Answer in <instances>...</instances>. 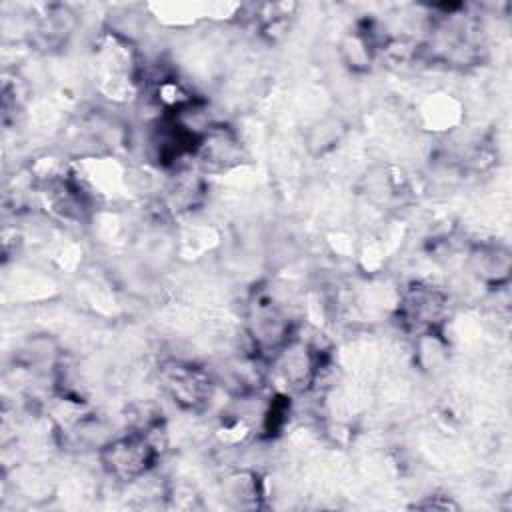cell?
<instances>
[{
	"mask_svg": "<svg viewBox=\"0 0 512 512\" xmlns=\"http://www.w3.org/2000/svg\"><path fill=\"white\" fill-rule=\"evenodd\" d=\"M158 446L154 444L152 436L146 434H134L124 436L120 440L110 442L102 450V460L106 470L120 478V480H134L142 476L148 466L154 462L158 454Z\"/></svg>",
	"mask_w": 512,
	"mask_h": 512,
	"instance_id": "1",
	"label": "cell"
},
{
	"mask_svg": "<svg viewBox=\"0 0 512 512\" xmlns=\"http://www.w3.org/2000/svg\"><path fill=\"white\" fill-rule=\"evenodd\" d=\"M402 312L412 326L430 328L444 314V296L428 286H414L404 298Z\"/></svg>",
	"mask_w": 512,
	"mask_h": 512,
	"instance_id": "2",
	"label": "cell"
},
{
	"mask_svg": "<svg viewBox=\"0 0 512 512\" xmlns=\"http://www.w3.org/2000/svg\"><path fill=\"white\" fill-rule=\"evenodd\" d=\"M166 388L170 390L174 400L190 408L204 402L208 394L206 378L200 372L186 366H172V370H168Z\"/></svg>",
	"mask_w": 512,
	"mask_h": 512,
	"instance_id": "3",
	"label": "cell"
},
{
	"mask_svg": "<svg viewBox=\"0 0 512 512\" xmlns=\"http://www.w3.org/2000/svg\"><path fill=\"white\" fill-rule=\"evenodd\" d=\"M474 262H476V270L478 274H482L484 278H490V280H496L500 282L502 278L508 276V270H510V258H508V252L502 250V248H484L480 250L476 256H474Z\"/></svg>",
	"mask_w": 512,
	"mask_h": 512,
	"instance_id": "4",
	"label": "cell"
}]
</instances>
